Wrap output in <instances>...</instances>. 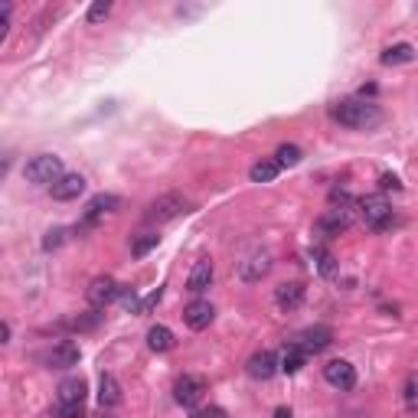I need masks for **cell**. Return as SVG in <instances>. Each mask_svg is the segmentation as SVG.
<instances>
[{
    "label": "cell",
    "mask_w": 418,
    "mask_h": 418,
    "mask_svg": "<svg viewBox=\"0 0 418 418\" xmlns=\"http://www.w3.org/2000/svg\"><path fill=\"white\" fill-rule=\"evenodd\" d=\"M360 209H363V223L369 225L372 233H386L395 225V213H392V203L386 200L382 193H369L360 200Z\"/></svg>",
    "instance_id": "cell-2"
},
{
    "label": "cell",
    "mask_w": 418,
    "mask_h": 418,
    "mask_svg": "<svg viewBox=\"0 0 418 418\" xmlns=\"http://www.w3.org/2000/svg\"><path fill=\"white\" fill-rule=\"evenodd\" d=\"M190 418H229V415H225V409H219V405H209V409H196Z\"/></svg>",
    "instance_id": "cell-33"
},
{
    "label": "cell",
    "mask_w": 418,
    "mask_h": 418,
    "mask_svg": "<svg viewBox=\"0 0 418 418\" xmlns=\"http://www.w3.org/2000/svg\"><path fill=\"white\" fill-rule=\"evenodd\" d=\"M108 14H111V0H95L92 7H88L86 20H88V24H101V20H105Z\"/></svg>",
    "instance_id": "cell-29"
},
{
    "label": "cell",
    "mask_w": 418,
    "mask_h": 418,
    "mask_svg": "<svg viewBox=\"0 0 418 418\" xmlns=\"http://www.w3.org/2000/svg\"><path fill=\"white\" fill-rule=\"evenodd\" d=\"M271 418H291V409H285V405H281V409H275V415Z\"/></svg>",
    "instance_id": "cell-36"
},
{
    "label": "cell",
    "mask_w": 418,
    "mask_h": 418,
    "mask_svg": "<svg viewBox=\"0 0 418 418\" xmlns=\"http://www.w3.org/2000/svg\"><path fill=\"white\" fill-rule=\"evenodd\" d=\"M281 173V163L278 160H258L252 170H248V177H252V183H271V180Z\"/></svg>",
    "instance_id": "cell-23"
},
{
    "label": "cell",
    "mask_w": 418,
    "mask_h": 418,
    "mask_svg": "<svg viewBox=\"0 0 418 418\" xmlns=\"http://www.w3.org/2000/svg\"><path fill=\"white\" fill-rule=\"evenodd\" d=\"M24 177L36 186H53V183H59L66 173H62V160L56 154H36L24 167Z\"/></svg>",
    "instance_id": "cell-3"
},
{
    "label": "cell",
    "mask_w": 418,
    "mask_h": 418,
    "mask_svg": "<svg viewBox=\"0 0 418 418\" xmlns=\"http://www.w3.org/2000/svg\"><path fill=\"white\" fill-rule=\"evenodd\" d=\"M317 225L324 229L327 235H340V233H347L350 225H353V209L350 206H330L324 213V216L317 219Z\"/></svg>",
    "instance_id": "cell-12"
},
{
    "label": "cell",
    "mask_w": 418,
    "mask_h": 418,
    "mask_svg": "<svg viewBox=\"0 0 418 418\" xmlns=\"http://www.w3.org/2000/svg\"><path fill=\"white\" fill-rule=\"evenodd\" d=\"M157 245H160V235H157V233H144V235H138V239H134L131 255L134 258H144L151 248H157Z\"/></svg>",
    "instance_id": "cell-26"
},
{
    "label": "cell",
    "mask_w": 418,
    "mask_h": 418,
    "mask_svg": "<svg viewBox=\"0 0 418 418\" xmlns=\"http://www.w3.org/2000/svg\"><path fill=\"white\" fill-rule=\"evenodd\" d=\"M206 379L203 376H196V372H186V376H180L177 386H173V395H177V402L186 405V409H193V405H200V399L206 395Z\"/></svg>",
    "instance_id": "cell-7"
},
{
    "label": "cell",
    "mask_w": 418,
    "mask_h": 418,
    "mask_svg": "<svg viewBox=\"0 0 418 418\" xmlns=\"http://www.w3.org/2000/svg\"><path fill=\"white\" fill-rule=\"evenodd\" d=\"M275 301L281 310H297L304 304V285L301 281H285L275 287Z\"/></svg>",
    "instance_id": "cell-17"
},
{
    "label": "cell",
    "mask_w": 418,
    "mask_h": 418,
    "mask_svg": "<svg viewBox=\"0 0 418 418\" xmlns=\"http://www.w3.org/2000/svg\"><path fill=\"white\" fill-rule=\"evenodd\" d=\"M235 271H239L242 281L255 285V281H262L265 275L271 271V252H268V248H252V252H248V255L235 265Z\"/></svg>",
    "instance_id": "cell-5"
},
{
    "label": "cell",
    "mask_w": 418,
    "mask_h": 418,
    "mask_svg": "<svg viewBox=\"0 0 418 418\" xmlns=\"http://www.w3.org/2000/svg\"><path fill=\"white\" fill-rule=\"evenodd\" d=\"M324 379L330 382L333 389L350 392V389L357 386V369H353V363H347V360H330V363L324 366Z\"/></svg>",
    "instance_id": "cell-10"
},
{
    "label": "cell",
    "mask_w": 418,
    "mask_h": 418,
    "mask_svg": "<svg viewBox=\"0 0 418 418\" xmlns=\"http://www.w3.org/2000/svg\"><path fill=\"white\" fill-rule=\"evenodd\" d=\"M213 317H216V310H213L209 301H193L183 307V324L190 327V330H206V327L213 324Z\"/></svg>",
    "instance_id": "cell-14"
},
{
    "label": "cell",
    "mask_w": 418,
    "mask_h": 418,
    "mask_svg": "<svg viewBox=\"0 0 418 418\" xmlns=\"http://www.w3.org/2000/svg\"><path fill=\"white\" fill-rule=\"evenodd\" d=\"M173 330L170 327H163V324H157V327H151L148 330V347L154 350V353H167V350H173Z\"/></svg>",
    "instance_id": "cell-21"
},
{
    "label": "cell",
    "mask_w": 418,
    "mask_h": 418,
    "mask_svg": "<svg viewBox=\"0 0 418 418\" xmlns=\"http://www.w3.org/2000/svg\"><path fill=\"white\" fill-rule=\"evenodd\" d=\"M213 275H216V268H213V262L209 258H200V262L193 265V271H190V281H186V291L190 295H203L209 285H213Z\"/></svg>",
    "instance_id": "cell-16"
},
{
    "label": "cell",
    "mask_w": 418,
    "mask_h": 418,
    "mask_svg": "<svg viewBox=\"0 0 418 418\" xmlns=\"http://www.w3.org/2000/svg\"><path fill=\"white\" fill-rule=\"evenodd\" d=\"M307 363V353H304L297 343H287L285 347V353H281V360H278V366H281V372H287V376H295V372H301V366Z\"/></svg>",
    "instance_id": "cell-20"
},
{
    "label": "cell",
    "mask_w": 418,
    "mask_h": 418,
    "mask_svg": "<svg viewBox=\"0 0 418 418\" xmlns=\"http://www.w3.org/2000/svg\"><path fill=\"white\" fill-rule=\"evenodd\" d=\"M418 402V376H409L405 379V405H415Z\"/></svg>",
    "instance_id": "cell-32"
},
{
    "label": "cell",
    "mask_w": 418,
    "mask_h": 418,
    "mask_svg": "<svg viewBox=\"0 0 418 418\" xmlns=\"http://www.w3.org/2000/svg\"><path fill=\"white\" fill-rule=\"evenodd\" d=\"M333 118L343 124V128H353V131H366L372 124L382 121V111L376 101L366 98H343L333 105Z\"/></svg>",
    "instance_id": "cell-1"
},
{
    "label": "cell",
    "mask_w": 418,
    "mask_h": 418,
    "mask_svg": "<svg viewBox=\"0 0 418 418\" xmlns=\"http://www.w3.org/2000/svg\"><path fill=\"white\" fill-rule=\"evenodd\" d=\"M53 418H86V402H56Z\"/></svg>",
    "instance_id": "cell-27"
},
{
    "label": "cell",
    "mask_w": 418,
    "mask_h": 418,
    "mask_svg": "<svg viewBox=\"0 0 418 418\" xmlns=\"http://www.w3.org/2000/svg\"><path fill=\"white\" fill-rule=\"evenodd\" d=\"M121 301L128 310H138L141 314V301H138V291H134V287H121Z\"/></svg>",
    "instance_id": "cell-31"
},
{
    "label": "cell",
    "mask_w": 418,
    "mask_h": 418,
    "mask_svg": "<svg viewBox=\"0 0 418 418\" xmlns=\"http://www.w3.org/2000/svg\"><path fill=\"white\" fill-rule=\"evenodd\" d=\"M275 157H278L281 167H295V163H301V148H295V144H281Z\"/></svg>",
    "instance_id": "cell-28"
},
{
    "label": "cell",
    "mask_w": 418,
    "mask_h": 418,
    "mask_svg": "<svg viewBox=\"0 0 418 418\" xmlns=\"http://www.w3.org/2000/svg\"><path fill=\"white\" fill-rule=\"evenodd\" d=\"M121 386H118V379L111 376V372H101L98 379V405L101 409H115V405H121Z\"/></svg>",
    "instance_id": "cell-18"
},
{
    "label": "cell",
    "mask_w": 418,
    "mask_h": 418,
    "mask_svg": "<svg viewBox=\"0 0 418 418\" xmlns=\"http://www.w3.org/2000/svg\"><path fill=\"white\" fill-rule=\"evenodd\" d=\"M295 343L304 350V353H307V357H310V353H324V350L333 343V330H330V327H324V324H314V327H307V330L297 333Z\"/></svg>",
    "instance_id": "cell-9"
},
{
    "label": "cell",
    "mask_w": 418,
    "mask_h": 418,
    "mask_svg": "<svg viewBox=\"0 0 418 418\" xmlns=\"http://www.w3.org/2000/svg\"><path fill=\"white\" fill-rule=\"evenodd\" d=\"M86 297L95 310H105L108 304H115L118 297H121V285H118L115 278H108V275H101V278H95L92 285H88Z\"/></svg>",
    "instance_id": "cell-6"
},
{
    "label": "cell",
    "mask_w": 418,
    "mask_h": 418,
    "mask_svg": "<svg viewBox=\"0 0 418 418\" xmlns=\"http://www.w3.org/2000/svg\"><path fill=\"white\" fill-rule=\"evenodd\" d=\"M62 242H66V229H49L46 239H43V248H46V252H53V248H59Z\"/></svg>",
    "instance_id": "cell-30"
},
{
    "label": "cell",
    "mask_w": 418,
    "mask_h": 418,
    "mask_svg": "<svg viewBox=\"0 0 418 418\" xmlns=\"http://www.w3.org/2000/svg\"><path fill=\"white\" fill-rule=\"evenodd\" d=\"M412 59H415V46L412 43H395V46H389L379 56L382 66H402V62H412Z\"/></svg>",
    "instance_id": "cell-22"
},
{
    "label": "cell",
    "mask_w": 418,
    "mask_h": 418,
    "mask_svg": "<svg viewBox=\"0 0 418 418\" xmlns=\"http://www.w3.org/2000/svg\"><path fill=\"white\" fill-rule=\"evenodd\" d=\"M101 324V314L98 310H88V314H78V317H69L66 320V327H69V330H95V327Z\"/></svg>",
    "instance_id": "cell-25"
},
{
    "label": "cell",
    "mask_w": 418,
    "mask_h": 418,
    "mask_svg": "<svg viewBox=\"0 0 418 418\" xmlns=\"http://www.w3.org/2000/svg\"><path fill=\"white\" fill-rule=\"evenodd\" d=\"M118 206H121V196H115V193L92 196V200H88V206H86V216H82V223L76 225V233H86L88 225H95L101 216H105V213H111V209H118Z\"/></svg>",
    "instance_id": "cell-8"
},
{
    "label": "cell",
    "mask_w": 418,
    "mask_h": 418,
    "mask_svg": "<svg viewBox=\"0 0 418 418\" xmlns=\"http://www.w3.org/2000/svg\"><path fill=\"white\" fill-rule=\"evenodd\" d=\"M101 418H111V415H101Z\"/></svg>",
    "instance_id": "cell-38"
},
{
    "label": "cell",
    "mask_w": 418,
    "mask_h": 418,
    "mask_svg": "<svg viewBox=\"0 0 418 418\" xmlns=\"http://www.w3.org/2000/svg\"><path fill=\"white\" fill-rule=\"evenodd\" d=\"M183 213H190V200L186 196H180V193H163V196H157L154 203L148 206V213H144V219L148 223H170V219H177V216H183Z\"/></svg>",
    "instance_id": "cell-4"
},
{
    "label": "cell",
    "mask_w": 418,
    "mask_h": 418,
    "mask_svg": "<svg viewBox=\"0 0 418 418\" xmlns=\"http://www.w3.org/2000/svg\"><path fill=\"white\" fill-rule=\"evenodd\" d=\"M49 193H53V200H59V203L78 200V196L86 193V177H82V173H66L59 183L49 186Z\"/></svg>",
    "instance_id": "cell-13"
},
{
    "label": "cell",
    "mask_w": 418,
    "mask_h": 418,
    "mask_svg": "<svg viewBox=\"0 0 418 418\" xmlns=\"http://www.w3.org/2000/svg\"><path fill=\"white\" fill-rule=\"evenodd\" d=\"M59 399L56 402H86V392H88V386H86V379L82 376H69V379H62L59 382Z\"/></svg>",
    "instance_id": "cell-19"
},
{
    "label": "cell",
    "mask_w": 418,
    "mask_h": 418,
    "mask_svg": "<svg viewBox=\"0 0 418 418\" xmlns=\"http://www.w3.org/2000/svg\"><path fill=\"white\" fill-rule=\"evenodd\" d=\"M379 186H382V190H402V183H399V177H395V173H382Z\"/></svg>",
    "instance_id": "cell-34"
},
{
    "label": "cell",
    "mask_w": 418,
    "mask_h": 418,
    "mask_svg": "<svg viewBox=\"0 0 418 418\" xmlns=\"http://www.w3.org/2000/svg\"><path fill=\"white\" fill-rule=\"evenodd\" d=\"M0 337H4V343H10V324L4 320V327H0Z\"/></svg>",
    "instance_id": "cell-37"
},
{
    "label": "cell",
    "mask_w": 418,
    "mask_h": 418,
    "mask_svg": "<svg viewBox=\"0 0 418 418\" xmlns=\"http://www.w3.org/2000/svg\"><path fill=\"white\" fill-rule=\"evenodd\" d=\"M278 369H281L278 357H275L271 350H258V353H252V357H248V363H245V372L252 376V379H258V382H268Z\"/></svg>",
    "instance_id": "cell-11"
},
{
    "label": "cell",
    "mask_w": 418,
    "mask_h": 418,
    "mask_svg": "<svg viewBox=\"0 0 418 418\" xmlns=\"http://www.w3.org/2000/svg\"><path fill=\"white\" fill-rule=\"evenodd\" d=\"M78 357H82V353H78V347L72 340H62V343H56L53 350H49L46 357V366H53V369H69V366H76L78 363Z\"/></svg>",
    "instance_id": "cell-15"
},
{
    "label": "cell",
    "mask_w": 418,
    "mask_h": 418,
    "mask_svg": "<svg viewBox=\"0 0 418 418\" xmlns=\"http://www.w3.org/2000/svg\"><path fill=\"white\" fill-rule=\"evenodd\" d=\"M160 295H163L160 287H157V291H151V295H148V297H144V301H141V314H148V310H151V307H154V304H157V301H160Z\"/></svg>",
    "instance_id": "cell-35"
},
{
    "label": "cell",
    "mask_w": 418,
    "mask_h": 418,
    "mask_svg": "<svg viewBox=\"0 0 418 418\" xmlns=\"http://www.w3.org/2000/svg\"><path fill=\"white\" fill-rule=\"evenodd\" d=\"M314 262H317V271L324 275V278H337V258H333V252H327L324 245L314 248Z\"/></svg>",
    "instance_id": "cell-24"
}]
</instances>
